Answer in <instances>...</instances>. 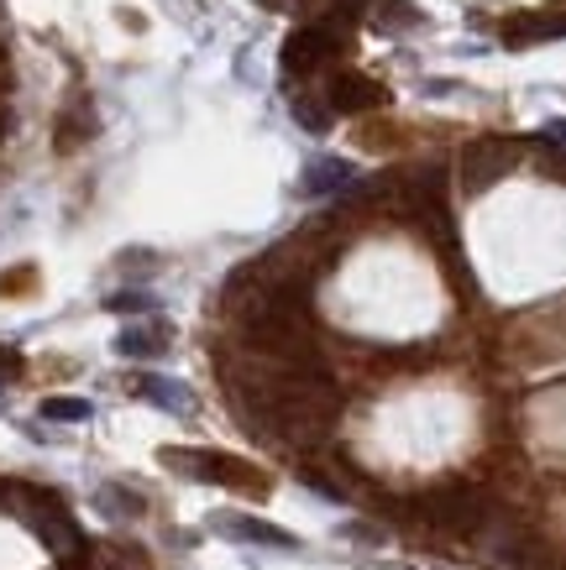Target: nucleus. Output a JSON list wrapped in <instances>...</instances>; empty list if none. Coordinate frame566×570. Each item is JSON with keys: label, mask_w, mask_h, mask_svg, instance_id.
<instances>
[{"label": "nucleus", "mask_w": 566, "mask_h": 570, "mask_svg": "<svg viewBox=\"0 0 566 570\" xmlns=\"http://www.w3.org/2000/svg\"><path fill=\"white\" fill-rule=\"evenodd\" d=\"M163 466H174L184 472L189 482H216V487H231V492H247V497H268V476L242 461V455H226V451H179V445H168L158 455Z\"/></svg>", "instance_id": "obj_1"}, {"label": "nucleus", "mask_w": 566, "mask_h": 570, "mask_svg": "<svg viewBox=\"0 0 566 570\" xmlns=\"http://www.w3.org/2000/svg\"><path fill=\"white\" fill-rule=\"evenodd\" d=\"M488 513H493V503L478 487H467V482H451V487L424 497V518L451 534H478L488 524Z\"/></svg>", "instance_id": "obj_2"}, {"label": "nucleus", "mask_w": 566, "mask_h": 570, "mask_svg": "<svg viewBox=\"0 0 566 570\" xmlns=\"http://www.w3.org/2000/svg\"><path fill=\"white\" fill-rule=\"evenodd\" d=\"M336 59H342V32H331L325 21L321 27H300L279 53V63H283V74H289V80H315V74L331 68Z\"/></svg>", "instance_id": "obj_3"}, {"label": "nucleus", "mask_w": 566, "mask_h": 570, "mask_svg": "<svg viewBox=\"0 0 566 570\" xmlns=\"http://www.w3.org/2000/svg\"><path fill=\"white\" fill-rule=\"evenodd\" d=\"M514 158H520V147L504 137H478V141H467V152H462V183L478 194V189H488V183H499V178L514 168Z\"/></svg>", "instance_id": "obj_4"}, {"label": "nucleus", "mask_w": 566, "mask_h": 570, "mask_svg": "<svg viewBox=\"0 0 566 570\" xmlns=\"http://www.w3.org/2000/svg\"><path fill=\"white\" fill-rule=\"evenodd\" d=\"M384 99H388L384 84L357 74V68H342V74H331V84H325V105L336 116H363V110H378Z\"/></svg>", "instance_id": "obj_5"}, {"label": "nucleus", "mask_w": 566, "mask_h": 570, "mask_svg": "<svg viewBox=\"0 0 566 570\" xmlns=\"http://www.w3.org/2000/svg\"><path fill=\"white\" fill-rule=\"evenodd\" d=\"M551 38H566V0H551L546 11H525V17L504 21L509 48H530V42H551Z\"/></svg>", "instance_id": "obj_6"}, {"label": "nucleus", "mask_w": 566, "mask_h": 570, "mask_svg": "<svg viewBox=\"0 0 566 570\" xmlns=\"http://www.w3.org/2000/svg\"><path fill=\"white\" fill-rule=\"evenodd\" d=\"M216 529L231 534V539H252V545H273V550H294V539L273 524H258V518H216Z\"/></svg>", "instance_id": "obj_7"}, {"label": "nucleus", "mask_w": 566, "mask_h": 570, "mask_svg": "<svg viewBox=\"0 0 566 570\" xmlns=\"http://www.w3.org/2000/svg\"><path fill=\"white\" fill-rule=\"evenodd\" d=\"M352 183V168H346L342 158H321V162H310L304 168V194H331V189H346Z\"/></svg>", "instance_id": "obj_8"}, {"label": "nucleus", "mask_w": 566, "mask_h": 570, "mask_svg": "<svg viewBox=\"0 0 566 570\" xmlns=\"http://www.w3.org/2000/svg\"><path fill=\"white\" fill-rule=\"evenodd\" d=\"M116 351L122 356H163L168 351V325H132V330H122Z\"/></svg>", "instance_id": "obj_9"}, {"label": "nucleus", "mask_w": 566, "mask_h": 570, "mask_svg": "<svg viewBox=\"0 0 566 570\" xmlns=\"http://www.w3.org/2000/svg\"><path fill=\"white\" fill-rule=\"evenodd\" d=\"M289 110H294V120H300L304 131H315V137H325L331 120H336V110H331L325 99H310V95H300V89L289 95Z\"/></svg>", "instance_id": "obj_10"}, {"label": "nucleus", "mask_w": 566, "mask_h": 570, "mask_svg": "<svg viewBox=\"0 0 566 570\" xmlns=\"http://www.w3.org/2000/svg\"><path fill=\"white\" fill-rule=\"evenodd\" d=\"M132 388H137V398H147V403H158V409H174V413L189 409V398H184V388H179V382H168V377H137Z\"/></svg>", "instance_id": "obj_11"}, {"label": "nucleus", "mask_w": 566, "mask_h": 570, "mask_svg": "<svg viewBox=\"0 0 566 570\" xmlns=\"http://www.w3.org/2000/svg\"><path fill=\"white\" fill-rule=\"evenodd\" d=\"M42 419H74V424H80V419H90V403H84V398H48V403H42Z\"/></svg>", "instance_id": "obj_12"}, {"label": "nucleus", "mask_w": 566, "mask_h": 570, "mask_svg": "<svg viewBox=\"0 0 566 570\" xmlns=\"http://www.w3.org/2000/svg\"><path fill=\"white\" fill-rule=\"evenodd\" d=\"M101 508H105V513H126V518H137V513H142V497H132V492H122V487H101Z\"/></svg>", "instance_id": "obj_13"}, {"label": "nucleus", "mask_w": 566, "mask_h": 570, "mask_svg": "<svg viewBox=\"0 0 566 570\" xmlns=\"http://www.w3.org/2000/svg\"><path fill=\"white\" fill-rule=\"evenodd\" d=\"M105 304H111L116 315H132V309H147V298H142V294H116V298H105Z\"/></svg>", "instance_id": "obj_14"}, {"label": "nucleus", "mask_w": 566, "mask_h": 570, "mask_svg": "<svg viewBox=\"0 0 566 570\" xmlns=\"http://www.w3.org/2000/svg\"><path fill=\"white\" fill-rule=\"evenodd\" d=\"M541 141H551V147H566V120H546V126H541Z\"/></svg>", "instance_id": "obj_15"}, {"label": "nucleus", "mask_w": 566, "mask_h": 570, "mask_svg": "<svg viewBox=\"0 0 566 570\" xmlns=\"http://www.w3.org/2000/svg\"><path fill=\"white\" fill-rule=\"evenodd\" d=\"M11 372H21V356L11 346H0V377H11Z\"/></svg>", "instance_id": "obj_16"}]
</instances>
